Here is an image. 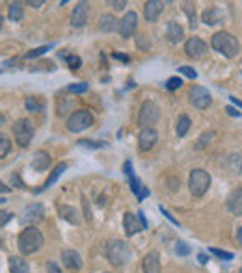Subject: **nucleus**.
Listing matches in <instances>:
<instances>
[{
    "mask_svg": "<svg viewBox=\"0 0 242 273\" xmlns=\"http://www.w3.org/2000/svg\"><path fill=\"white\" fill-rule=\"evenodd\" d=\"M129 178V184H131V190H133V194L136 195V199L138 201H144L145 197H149V188H145L142 182H140V178L136 175H131V176H127Z\"/></svg>",
    "mask_w": 242,
    "mask_h": 273,
    "instance_id": "6ab92c4d",
    "label": "nucleus"
},
{
    "mask_svg": "<svg viewBox=\"0 0 242 273\" xmlns=\"http://www.w3.org/2000/svg\"><path fill=\"white\" fill-rule=\"evenodd\" d=\"M136 216H138V220H140V223H142V229H147V221H145L144 212L140 210V212H138V214H136Z\"/></svg>",
    "mask_w": 242,
    "mask_h": 273,
    "instance_id": "de8ad7c7",
    "label": "nucleus"
},
{
    "mask_svg": "<svg viewBox=\"0 0 242 273\" xmlns=\"http://www.w3.org/2000/svg\"><path fill=\"white\" fill-rule=\"evenodd\" d=\"M211 45H213V49H215L216 52H220L222 56L225 58H235L237 54H239V39L235 37L233 34H229V32H216L213 35V39H211Z\"/></svg>",
    "mask_w": 242,
    "mask_h": 273,
    "instance_id": "f257e3e1",
    "label": "nucleus"
},
{
    "mask_svg": "<svg viewBox=\"0 0 242 273\" xmlns=\"http://www.w3.org/2000/svg\"><path fill=\"white\" fill-rule=\"evenodd\" d=\"M11 216H13L11 212L0 210V227H2V225H6V223H8V221L11 220Z\"/></svg>",
    "mask_w": 242,
    "mask_h": 273,
    "instance_id": "a19ab883",
    "label": "nucleus"
},
{
    "mask_svg": "<svg viewBox=\"0 0 242 273\" xmlns=\"http://www.w3.org/2000/svg\"><path fill=\"white\" fill-rule=\"evenodd\" d=\"M91 124H93V117L88 110H77L67 119V128H69V132L75 134L84 132L86 128H90Z\"/></svg>",
    "mask_w": 242,
    "mask_h": 273,
    "instance_id": "0eeeda50",
    "label": "nucleus"
},
{
    "mask_svg": "<svg viewBox=\"0 0 242 273\" xmlns=\"http://www.w3.org/2000/svg\"><path fill=\"white\" fill-rule=\"evenodd\" d=\"M144 273H161V255L157 251H149L144 256Z\"/></svg>",
    "mask_w": 242,
    "mask_h": 273,
    "instance_id": "a211bd4d",
    "label": "nucleus"
},
{
    "mask_svg": "<svg viewBox=\"0 0 242 273\" xmlns=\"http://www.w3.org/2000/svg\"><path fill=\"white\" fill-rule=\"evenodd\" d=\"M79 145H81V147H90V149H99V147H103L105 143H95V141H90V140H81L79 141Z\"/></svg>",
    "mask_w": 242,
    "mask_h": 273,
    "instance_id": "ea45409f",
    "label": "nucleus"
},
{
    "mask_svg": "<svg viewBox=\"0 0 242 273\" xmlns=\"http://www.w3.org/2000/svg\"><path fill=\"white\" fill-rule=\"evenodd\" d=\"M110 4L114 6V9H123V8H125V6H127V2H125V0H121V2H117V0H112Z\"/></svg>",
    "mask_w": 242,
    "mask_h": 273,
    "instance_id": "a18cd8bd",
    "label": "nucleus"
},
{
    "mask_svg": "<svg viewBox=\"0 0 242 273\" xmlns=\"http://www.w3.org/2000/svg\"><path fill=\"white\" fill-rule=\"evenodd\" d=\"M43 4H45L43 0H30V2H28V6H32V8H39V6H43Z\"/></svg>",
    "mask_w": 242,
    "mask_h": 273,
    "instance_id": "09e8293b",
    "label": "nucleus"
},
{
    "mask_svg": "<svg viewBox=\"0 0 242 273\" xmlns=\"http://www.w3.org/2000/svg\"><path fill=\"white\" fill-rule=\"evenodd\" d=\"M157 141H159V134L155 128H145L138 136V145L142 150H151L157 145Z\"/></svg>",
    "mask_w": 242,
    "mask_h": 273,
    "instance_id": "4468645a",
    "label": "nucleus"
},
{
    "mask_svg": "<svg viewBox=\"0 0 242 273\" xmlns=\"http://www.w3.org/2000/svg\"><path fill=\"white\" fill-rule=\"evenodd\" d=\"M2 203H6V199H0V204H2Z\"/></svg>",
    "mask_w": 242,
    "mask_h": 273,
    "instance_id": "13d9d810",
    "label": "nucleus"
},
{
    "mask_svg": "<svg viewBox=\"0 0 242 273\" xmlns=\"http://www.w3.org/2000/svg\"><path fill=\"white\" fill-rule=\"evenodd\" d=\"M4 123V117H2V115H0V124Z\"/></svg>",
    "mask_w": 242,
    "mask_h": 273,
    "instance_id": "4d7b16f0",
    "label": "nucleus"
},
{
    "mask_svg": "<svg viewBox=\"0 0 242 273\" xmlns=\"http://www.w3.org/2000/svg\"><path fill=\"white\" fill-rule=\"evenodd\" d=\"M65 169H67V164H65V162H62V164H58V166L54 168L53 173H51V176H49V178L45 180V184L41 186V188H37V190H36V194H41L43 190H49V188H51V186H53L54 182H56V180H58V178H60V176L63 175V171H65Z\"/></svg>",
    "mask_w": 242,
    "mask_h": 273,
    "instance_id": "4be33fe9",
    "label": "nucleus"
},
{
    "mask_svg": "<svg viewBox=\"0 0 242 273\" xmlns=\"http://www.w3.org/2000/svg\"><path fill=\"white\" fill-rule=\"evenodd\" d=\"M211 186V175L205 169H192L188 176V188L190 194L194 197H203Z\"/></svg>",
    "mask_w": 242,
    "mask_h": 273,
    "instance_id": "20e7f679",
    "label": "nucleus"
},
{
    "mask_svg": "<svg viewBox=\"0 0 242 273\" xmlns=\"http://www.w3.org/2000/svg\"><path fill=\"white\" fill-rule=\"evenodd\" d=\"M225 112L231 115V117H241V112H237L233 106H227V108H225Z\"/></svg>",
    "mask_w": 242,
    "mask_h": 273,
    "instance_id": "49530a36",
    "label": "nucleus"
},
{
    "mask_svg": "<svg viewBox=\"0 0 242 273\" xmlns=\"http://www.w3.org/2000/svg\"><path fill=\"white\" fill-rule=\"evenodd\" d=\"M9 273H30V266L25 258L11 256L9 258Z\"/></svg>",
    "mask_w": 242,
    "mask_h": 273,
    "instance_id": "393cba45",
    "label": "nucleus"
},
{
    "mask_svg": "<svg viewBox=\"0 0 242 273\" xmlns=\"http://www.w3.org/2000/svg\"><path fill=\"white\" fill-rule=\"evenodd\" d=\"M25 106H27L28 112H41L45 108V102L43 100H37V97H28L25 100Z\"/></svg>",
    "mask_w": 242,
    "mask_h": 273,
    "instance_id": "cd10ccee",
    "label": "nucleus"
},
{
    "mask_svg": "<svg viewBox=\"0 0 242 273\" xmlns=\"http://www.w3.org/2000/svg\"><path fill=\"white\" fill-rule=\"evenodd\" d=\"M117 21L114 15H110V13H107V15H103V17L99 19V28L103 30V32H114V30H117Z\"/></svg>",
    "mask_w": 242,
    "mask_h": 273,
    "instance_id": "a878e982",
    "label": "nucleus"
},
{
    "mask_svg": "<svg viewBox=\"0 0 242 273\" xmlns=\"http://www.w3.org/2000/svg\"><path fill=\"white\" fill-rule=\"evenodd\" d=\"M2 23H4V19H2V15H0V30H2Z\"/></svg>",
    "mask_w": 242,
    "mask_h": 273,
    "instance_id": "6e6d98bb",
    "label": "nucleus"
},
{
    "mask_svg": "<svg viewBox=\"0 0 242 273\" xmlns=\"http://www.w3.org/2000/svg\"><path fill=\"white\" fill-rule=\"evenodd\" d=\"M88 15H90V6L86 2H79L75 9H73V15H71V25L75 28H82L86 26L88 23Z\"/></svg>",
    "mask_w": 242,
    "mask_h": 273,
    "instance_id": "f8f14e48",
    "label": "nucleus"
},
{
    "mask_svg": "<svg viewBox=\"0 0 242 273\" xmlns=\"http://www.w3.org/2000/svg\"><path fill=\"white\" fill-rule=\"evenodd\" d=\"M8 17L11 19V21H21V19L25 17V9H23V4H19V2H13V4L9 6Z\"/></svg>",
    "mask_w": 242,
    "mask_h": 273,
    "instance_id": "bb28decb",
    "label": "nucleus"
},
{
    "mask_svg": "<svg viewBox=\"0 0 242 273\" xmlns=\"http://www.w3.org/2000/svg\"><path fill=\"white\" fill-rule=\"evenodd\" d=\"M107 273H108V272H107Z\"/></svg>",
    "mask_w": 242,
    "mask_h": 273,
    "instance_id": "052dcab7",
    "label": "nucleus"
},
{
    "mask_svg": "<svg viewBox=\"0 0 242 273\" xmlns=\"http://www.w3.org/2000/svg\"><path fill=\"white\" fill-rule=\"evenodd\" d=\"M58 214L60 218L65 220L71 225H79V212L75 210L73 206H67V204H58Z\"/></svg>",
    "mask_w": 242,
    "mask_h": 273,
    "instance_id": "5701e85b",
    "label": "nucleus"
},
{
    "mask_svg": "<svg viewBox=\"0 0 242 273\" xmlns=\"http://www.w3.org/2000/svg\"><path fill=\"white\" fill-rule=\"evenodd\" d=\"M209 251L218 258H222V260H233V253H229V251H222V249H216V247L209 249Z\"/></svg>",
    "mask_w": 242,
    "mask_h": 273,
    "instance_id": "f704fd0d",
    "label": "nucleus"
},
{
    "mask_svg": "<svg viewBox=\"0 0 242 273\" xmlns=\"http://www.w3.org/2000/svg\"><path fill=\"white\" fill-rule=\"evenodd\" d=\"M53 49V45H45V47H39V49H34V50H30V52L27 54L28 60H32V58H37V56H41V54L49 52Z\"/></svg>",
    "mask_w": 242,
    "mask_h": 273,
    "instance_id": "473e14b6",
    "label": "nucleus"
},
{
    "mask_svg": "<svg viewBox=\"0 0 242 273\" xmlns=\"http://www.w3.org/2000/svg\"><path fill=\"white\" fill-rule=\"evenodd\" d=\"M114 58H117V60H123V62H129V58L123 56V54H114Z\"/></svg>",
    "mask_w": 242,
    "mask_h": 273,
    "instance_id": "5fc2aeb1",
    "label": "nucleus"
},
{
    "mask_svg": "<svg viewBox=\"0 0 242 273\" xmlns=\"http://www.w3.org/2000/svg\"><path fill=\"white\" fill-rule=\"evenodd\" d=\"M190 104L197 108V110H207L209 106L213 104V97L209 93V89H205L203 86H192L188 91Z\"/></svg>",
    "mask_w": 242,
    "mask_h": 273,
    "instance_id": "6e6552de",
    "label": "nucleus"
},
{
    "mask_svg": "<svg viewBox=\"0 0 242 273\" xmlns=\"http://www.w3.org/2000/svg\"><path fill=\"white\" fill-rule=\"evenodd\" d=\"M107 256L110 264L116 268H123L131 260V247L121 240H112L107 246Z\"/></svg>",
    "mask_w": 242,
    "mask_h": 273,
    "instance_id": "7ed1b4c3",
    "label": "nucleus"
},
{
    "mask_svg": "<svg viewBox=\"0 0 242 273\" xmlns=\"http://www.w3.org/2000/svg\"><path fill=\"white\" fill-rule=\"evenodd\" d=\"M136 28H138V15H136V11H127L125 15L121 17V21L117 23V32L125 39L134 34Z\"/></svg>",
    "mask_w": 242,
    "mask_h": 273,
    "instance_id": "9d476101",
    "label": "nucleus"
},
{
    "mask_svg": "<svg viewBox=\"0 0 242 273\" xmlns=\"http://www.w3.org/2000/svg\"><path fill=\"white\" fill-rule=\"evenodd\" d=\"M8 192H9V186H6L0 180V194H8Z\"/></svg>",
    "mask_w": 242,
    "mask_h": 273,
    "instance_id": "3c124183",
    "label": "nucleus"
},
{
    "mask_svg": "<svg viewBox=\"0 0 242 273\" xmlns=\"http://www.w3.org/2000/svg\"><path fill=\"white\" fill-rule=\"evenodd\" d=\"M197 260H199L201 264H207V260H209V258H207L205 253H199V255H197Z\"/></svg>",
    "mask_w": 242,
    "mask_h": 273,
    "instance_id": "8fccbe9b",
    "label": "nucleus"
},
{
    "mask_svg": "<svg viewBox=\"0 0 242 273\" xmlns=\"http://www.w3.org/2000/svg\"><path fill=\"white\" fill-rule=\"evenodd\" d=\"M47 272L49 273H62V270H60V266L56 264V262H49V264H47Z\"/></svg>",
    "mask_w": 242,
    "mask_h": 273,
    "instance_id": "37998d69",
    "label": "nucleus"
},
{
    "mask_svg": "<svg viewBox=\"0 0 242 273\" xmlns=\"http://www.w3.org/2000/svg\"><path fill=\"white\" fill-rule=\"evenodd\" d=\"M216 136L215 130H207V132H203L201 136H199V140H197L196 143V149H203V147H207L209 143H211V140Z\"/></svg>",
    "mask_w": 242,
    "mask_h": 273,
    "instance_id": "c756f323",
    "label": "nucleus"
},
{
    "mask_svg": "<svg viewBox=\"0 0 242 273\" xmlns=\"http://www.w3.org/2000/svg\"><path fill=\"white\" fill-rule=\"evenodd\" d=\"M207 50H209V47H207L205 41L199 39V37H190L188 41L185 43V52H187V56L194 58V60L203 58L207 54Z\"/></svg>",
    "mask_w": 242,
    "mask_h": 273,
    "instance_id": "9b49d317",
    "label": "nucleus"
},
{
    "mask_svg": "<svg viewBox=\"0 0 242 273\" xmlns=\"http://www.w3.org/2000/svg\"><path fill=\"white\" fill-rule=\"evenodd\" d=\"M185 13H187L188 19H190V26L196 28L197 26V19H196V9H194V6H192V4H185Z\"/></svg>",
    "mask_w": 242,
    "mask_h": 273,
    "instance_id": "2f4dec72",
    "label": "nucleus"
},
{
    "mask_svg": "<svg viewBox=\"0 0 242 273\" xmlns=\"http://www.w3.org/2000/svg\"><path fill=\"white\" fill-rule=\"evenodd\" d=\"M164 2H161V0H149L147 4H145L144 8V17L147 23H155L157 19L161 17V13L164 11Z\"/></svg>",
    "mask_w": 242,
    "mask_h": 273,
    "instance_id": "dca6fc26",
    "label": "nucleus"
},
{
    "mask_svg": "<svg viewBox=\"0 0 242 273\" xmlns=\"http://www.w3.org/2000/svg\"><path fill=\"white\" fill-rule=\"evenodd\" d=\"M229 100H231L233 104L239 106V108H242V102H241V100H239V99H237V97H229Z\"/></svg>",
    "mask_w": 242,
    "mask_h": 273,
    "instance_id": "864d4df0",
    "label": "nucleus"
},
{
    "mask_svg": "<svg viewBox=\"0 0 242 273\" xmlns=\"http://www.w3.org/2000/svg\"><path fill=\"white\" fill-rule=\"evenodd\" d=\"M227 210L233 216H242V188H235L231 194L227 195Z\"/></svg>",
    "mask_w": 242,
    "mask_h": 273,
    "instance_id": "2eb2a0df",
    "label": "nucleus"
},
{
    "mask_svg": "<svg viewBox=\"0 0 242 273\" xmlns=\"http://www.w3.org/2000/svg\"><path fill=\"white\" fill-rule=\"evenodd\" d=\"M11 128H13V136H15V141H17L19 147H28V143L34 138V124H32V121L23 117V119L15 121V124Z\"/></svg>",
    "mask_w": 242,
    "mask_h": 273,
    "instance_id": "423d86ee",
    "label": "nucleus"
},
{
    "mask_svg": "<svg viewBox=\"0 0 242 273\" xmlns=\"http://www.w3.org/2000/svg\"><path fill=\"white\" fill-rule=\"evenodd\" d=\"M159 119H161V108L155 104L153 100H145L142 108H140V114H138V126L142 130L153 128Z\"/></svg>",
    "mask_w": 242,
    "mask_h": 273,
    "instance_id": "39448f33",
    "label": "nucleus"
},
{
    "mask_svg": "<svg viewBox=\"0 0 242 273\" xmlns=\"http://www.w3.org/2000/svg\"><path fill=\"white\" fill-rule=\"evenodd\" d=\"M161 212L164 214V216H166V218H168V220L171 221V223H173V225H177V227H179V221L175 220V218H173V216H171V214H170L168 210H164V206H161Z\"/></svg>",
    "mask_w": 242,
    "mask_h": 273,
    "instance_id": "c03bdc74",
    "label": "nucleus"
},
{
    "mask_svg": "<svg viewBox=\"0 0 242 273\" xmlns=\"http://www.w3.org/2000/svg\"><path fill=\"white\" fill-rule=\"evenodd\" d=\"M190 119L187 117V115H181L179 117V121H177V136L179 138H183L185 134L188 132V128H190Z\"/></svg>",
    "mask_w": 242,
    "mask_h": 273,
    "instance_id": "c85d7f7f",
    "label": "nucleus"
},
{
    "mask_svg": "<svg viewBox=\"0 0 242 273\" xmlns=\"http://www.w3.org/2000/svg\"><path fill=\"white\" fill-rule=\"evenodd\" d=\"M177 71H179L181 74H185L187 78H190V80H196L197 78V73L192 67H188V65H183V67H177Z\"/></svg>",
    "mask_w": 242,
    "mask_h": 273,
    "instance_id": "c9c22d12",
    "label": "nucleus"
},
{
    "mask_svg": "<svg viewBox=\"0 0 242 273\" xmlns=\"http://www.w3.org/2000/svg\"><path fill=\"white\" fill-rule=\"evenodd\" d=\"M175 253L181 256H187L190 255V247L185 244V242H177V246H175Z\"/></svg>",
    "mask_w": 242,
    "mask_h": 273,
    "instance_id": "4c0bfd02",
    "label": "nucleus"
},
{
    "mask_svg": "<svg viewBox=\"0 0 242 273\" xmlns=\"http://www.w3.org/2000/svg\"><path fill=\"white\" fill-rule=\"evenodd\" d=\"M166 37H168L170 43H179V41H183V37H185V30L181 28L179 23L170 21L166 25Z\"/></svg>",
    "mask_w": 242,
    "mask_h": 273,
    "instance_id": "aec40b11",
    "label": "nucleus"
},
{
    "mask_svg": "<svg viewBox=\"0 0 242 273\" xmlns=\"http://www.w3.org/2000/svg\"><path fill=\"white\" fill-rule=\"evenodd\" d=\"M65 60H67V63H69L71 69H79L81 63H82V60L79 58V56H65Z\"/></svg>",
    "mask_w": 242,
    "mask_h": 273,
    "instance_id": "58836bf2",
    "label": "nucleus"
},
{
    "mask_svg": "<svg viewBox=\"0 0 242 273\" xmlns=\"http://www.w3.org/2000/svg\"><path fill=\"white\" fill-rule=\"evenodd\" d=\"M43 216H45V208H43V204L39 203H34L27 206L25 210L21 212V223L23 225H27V227H34L36 223L43 220Z\"/></svg>",
    "mask_w": 242,
    "mask_h": 273,
    "instance_id": "1a4fd4ad",
    "label": "nucleus"
},
{
    "mask_svg": "<svg viewBox=\"0 0 242 273\" xmlns=\"http://www.w3.org/2000/svg\"><path fill=\"white\" fill-rule=\"evenodd\" d=\"M239 273H242V268H241V270H239Z\"/></svg>",
    "mask_w": 242,
    "mask_h": 273,
    "instance_id": "bf43d9fd",
    "label": "nucleus"
},
{
    "mask_svg": "<svg viewBox=\"0 0 242 273\" xmlns=\"http://www.w3.org/2000/svg\"><path fill=\"white\" fill-rule=\"evenodd\" d=\"M67 91H71V93H86L88 91V84L86 82H82V84H73L67 88Z\"/></svg>",
    "mask_w": 242,
    "mask_h": 273,
    "instance_id": "e433bc0d",
    "label": "nucleus"
},
{
    "mask_svg": "<svg viewBox=\"0 0 242 273\" xmlns=\"http://www.w3.org/2000/svg\"><path fill=\"white\" fill-rule=\"evenodd\" d=\"M123 229H125L127 236H134L140 230H144L142 229V223L138 220V216H134L133 212H127L125 216H123Z\"/></svg>",
    "mask_w": 242,
    "mask_h": 273,
    "instance_id": "f3484780",
    "label": "nucleus"
},
{
    "mask_svg": "<svg viewBox=\"0 0 242 273\" xmlns=\"http://www.w3.org/2000/svg\"><path fill=\"white\" fill-rule=\"evenodd\" d=\"M43 234L36 229V227H27V229L23 230L21 234H19V251H21V255H32V253H36L41 249L43 246Z\"/></svg>",
    "mask_w": 242,
    "mask_h": 273,
    "instance_id": "f03ea898",
    "label": "nucleus"
},
{
    "mask_svg": "<svg viewBox=\"0 0 242 273\" xmlns=\"http://www.w3.org/2000/svg\"><path fill=\"white\" fill-rule=\"evenodd\" d=\"M62 262L63 266L67 268V270H71V272H79L82 268V258L79 255V251H75V249H65L62 253Z\"/></svg>",
    "mask_w": 242,
    "mask_h": 273,
    "instance_id": "ddd939ff",
    "label": "nucleus"
},
{
    "mask_svg": "<svg viewBox=\"0 0 242 273\" xmlns=\"http://www.w3.org/2000/svg\"><path fill=\"white\" fill-rule=\"evenodd\" d=\"M237 242L242 246V227H239V230H237Z\"/></svg>",
    "mask_w": 242,
    "mask_h": 273,
    "instance_id": "603ef678",
    "label": "nucleus"
},
{
    "mask_svg": "<svg viewBox=\"0 0 242 273\" xmlns=\"http://www.w3.org/2000/svg\"><path fill=\"white\" fill-rule=\"evenodd\" d=\"M181 86H183V80H181L179 76H171V78H168V82H166V89H168V91H175V89H179Z\"/></svg>",
    "mask_w": 242,
    "mask_h": 273,
    "instance_id": "72a5a7b5",
    "label": "nucleus"
},
{
    "mask_svg": "<svg viewBox=\"0 0 242 273\" xmlns=\"http://www.w3.org/2000/svg\"><path fill=\"white\" fill-rule=\"evenodd\" d=\"M222 17H224L222 11L213 6V8H207L205 11H203V17L201 19H203V23H205L207 26H215V25H218V23L222 21Z\"/></svg>",
    "mask_w": 242,
    "mask_h": 273,
    "instance_id": "b1692460",
    "label": "nucleus"
},
{
    "mask_svg": "<svg viewBox=\"0 0 242 273\" xmlns=\"http://www.w3.org/2000/svg\"><path fill=\"white\" fill-rule=\"evenodd\" d=\"M9 149H11V141H9V138L6 134H0V160L8 154Z\"/></svg>",
    "mask_w": 242,
    "mask_h": 273,
    "instance_id": "7c9ffc66",
    "label": "nucleus"
},
{
    "mask_svg": "<svg viewBox=\"0 0 242 273\" xmlns=\"http://www.w3.org/2000/svg\"><path fill=\"white\" fill-rule=\"evenodd\" d=\"M51 156L47 154V152H43V150H37L36 154H34V158H32V162H30V166H32V169L34 171H47V169L51 168Z\"/></svg>",
    "mask_w": 242,
    "mask_h": 273,
    "instance_id": "412c9836",
    "label": "nucleus"
},
{
    "mask_svg": "<svg viewBox=\"0 0 242 273\" xmlns=\"http://www.w3.org/2000/svg\"><path fill=\"white\" fill-rule=\"evenodd\" d=\"M82 206H84V218H86V221H91V210L88 208V201H86V197H82Z\"/></svg>",
    "mask_w": 242,
    "mask_h": 273,
    "instance_id": "79ce46f5",
    "label": "nucleus"
}]
</instances>
